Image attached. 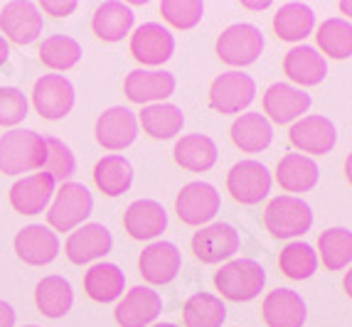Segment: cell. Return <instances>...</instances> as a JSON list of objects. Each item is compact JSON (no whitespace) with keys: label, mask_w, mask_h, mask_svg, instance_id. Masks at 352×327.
<instances>
[{"label":"cell","mask_w":352,"mask_h":327,"mask_svg":"<svg viewBox=\"0 0 352 327\" xmlns=\"http://www.w3.org/2000/svg\"><path fill=\"white\" fill-rule=\"evenodd\" d=\"M47 143L45 135L28 128H12L0 138V172L25 175L45 168Z\"/></svg>","instance_id":"cell-1"},{"label":"cell","mask_w":352,"mask_h":327,"mask_svg":"<svg viewBox=\"0 0 352 327\" xmlns=\"http://www.w3.org/2000/svg\"><path fill=\"white\" fill-rule=\"evenodd\" d=\"M214 286L222 293V298L232 303H249L264 291L266 271L254 258H232L214 273Z\"/></svg>","instance_id":"cell-2"},{"label":"cell","mask_w":352,"mask_h":327,"mask_svg":"<svg viewBox=\"0 0 352 327\" xmlns=\"http://www.w3.org/2000/svg\"><path fill=\"white\" fill-rule=\"evenodd\" d=\"M264 227L274 239H296L311 232L313 210L311 205L294 194H281L269 202L264 212Z\"/></svg>","instance_id":"cell-3"},{"label":"cell","mask_w":352,"mask_h":327,"mask_svg":"<svg viewBox=\"0 0 352 327\" xmlns=\"http://www.w3.org/2000/svg\"><path fill=\"white\" fill-rule=\"evenodd\" d=\"M94 210V197L87 187L79 182H62L54 190V199L47 210V224L54 232H74L87 222V216Z\"/></svg>","instance_id":"cell-4"},{"label":"cell","mask_w":352,"mask_h":327,"mask_svg":"<svg viewBox=\"0 0 352 327\" xmlns=\"http://www.w3.org/2000/svg\"><path fill=\"white\" fill-rule=\"evenodd\" d=\"M217 57L229 67H249L264 52V32L252 23H234L217 37Z\"/></svg>","instance_id":"cell-5"},{"label":"cell","mask_w":352,"mask_h":327,"mask_svg":"<svg viewBox=\"0 0 352 327\" xmlns=\"http://www.w3.org/2000/svg\"><path fill=\"white\" fill-rule=\"evenodd\" d=\"M219 207H222V197H219L217 187L202 180L188 182L175 197V212L180 222L188 227L210 224L217 216Z\"/></svg>","instance_id":"cell-6"},{"label":"cell","mask_w":352,"mask_h":327,"mask_svg":"<svg viewBox=\"0 0 352 327\" xmlns=\"http://www.w3.org/2000/svg\"><path fill=\"white\" fill-rule=\"evenodd\" d=\"M256 99V82L241 69L219 74L210 87V106L217 113H241Z\"/></svg>","instance_id":"cell-7"},{"label":"cell","mask_w":352,"mask_h":327,"mask_svg":"<svg viewBox=\"0 0 352 327\" xmlns=\"http://www.w3.org/2000/svg\"><path fill=\"white\" fill-rule=\"evenodd\" d=\"M74 84L65 74H45L32 87V106L45 121H59L74 109Z\"/></svg>","instance_id":"cell-8"},{"label":"cell","mask_w":352,"mask_h":327,"mask_svg":"<svg viewBox=\"0 0 352 327\" xmlns=\"http://www.w3.org/2000/svg\"><path fill=\"white\" fill-rule=\"evenodd\" d=\"M271 172L258 160H239L227 172V190L239 205H258L271 192Z\"/></svg>","instance_id":"cell-9"},{"label":"cell","mask_w":352,"mask_h":327,"mask_svg":"<svg viewBox=\"0 0 352 327\" xmlns=\"http://www.w3.org/2000/svg\"><path fill=\"white\" fill-rule=\"evenodd\" d=\"M131 54L143 67H160L175 54V37L160 23H143L131 35Z\"/></svg>","instance_id":"cell-10"},{"label":"cell","mask_w":352,"mask_h":327,"mask_svg":"<svg viewBox=\"0 0 352 327\" xmlns=\"http://www.w3.org/2000/svg\"><path fill=\"white\" fill-rule=\"evenodd\" d=\"M288 140L294 148H298L300 155H305V153H308V158L311 155H328L338 143V128L330 118L311 113V116H303L296 123H291Z\"/></svg>","instance_id":"cell-11"},{"label":"cell","mask_w":352,"mask_h":327,"mask_svg":"<svg viewBox=\"0 0 352 327\" xmlns=\"http://www.w3.org/2000/svg\"><path fill=\"white\" fill-rule=\"evenodd\" d=\"M239 246H241L239 232L232 224H224V222L207 224V227H202L192 236V253L202 263L232 261V256L239 251Z\"/></svg>","instance_id":"cell-12"},{"label":"cell","mask_w":352,"mask_h":327,"mask_svg":"<svg viewBox=\"0 0 352 327\" xmlns=\"http://www.w3.org/2000/svg\"><path fill=\"white\" fill-rule=\"evenodd\" d=\"M311 104V93L286 82L271 84L264 91V116L271 123H281V126L303 118V113H308Z\"/></svg>","instance_id":"cell-13"},{"label":"cell","mask_w":352,"mask_h":327,"mask_svg":"<svg viewBox=\"0 0 352 327\" xmlns=\"http://www.w3.org/2000/svg\"><path fill=\"white\" fill-rule=\"evenodd\" d=\"M45 18L37 3L30 0H12L0 10V30L15 45H30L42 35Z\"/></svg>","instance_id":"cell-14"},{"label":"cell","mask_w":352,"mask_h":327,"mask_svg":"<svg viewBox=\"0 0 352 327\" xmlns=\"http://www.w3.org/2000/svg\"><path fill=\"white\" fill-rule=\"evenodd\" d=\"M94 133L106 150H126L138 138V116L126 106H111L96 118Z\"/></svg>","instance_id":"cell-15"},{"label":"cell","mask_w":352,"mask_h":327,"mask_svg":"<svg viewBox=\"0 0 352 327\" xmlns=\"http://www.w3.org/2000/svg\"><path fill=\"white\" fill-rule=\"evenodd\" d=\"M175 76L165 69H133L124 82V91L133 104H165L168 96L175 93Z\"/></svg>","instance_id":"cell-16"},{"label":"cell","mask_w":352,"mask_h":327,"mask_svg":"<svg viewBox=\"0 0 352 327\" xmlns=\"http://www.w3.org/2000/svg\"><path fill=\"white\" fill-rule=\"evenodd\" d=\"M182 256L180 249L170 241H153L143 249L141 258H138V271H141L143 280L151 286H165L175 280L180 273Z\"/></svg>","instance_id":"cell-17"},{"label":"cell","mask_w":352,"mask_h":327,"mask_svg":"<svg viewBox=\"0 0 352 327\" xmlns=\"http://www.w3.org/2000/svg\"><path fill=\"white\" fill-rule=\"evenodd\" d=\"M163 310V300L153 288L135 286L118 300L113 317L121 327H148Z\"/></svg>","instance_id":"cell-18"},{"label":"cell","mask_w":352,"mask_h":327,"mask_svg":"<svg viewBox=\"0 0 352 327\" xmlns=\"http://www.w3.org/2000/svg\"><path fill=\"white\" fill-rule=\"evenodd\" d=\"M113 236L104 224H82L69 234V239L65 244V253L72 263L84 266L89 261L106 256L111 251Z\"/></svg>","instance_id":"cell-19"},{"label":"cell","mask_w":352,"mask_h":327,"mask_svg":"<svg viewBox=\"0 0 352 327\" xmlns=\"http://www.w3.org/2000/svg\"><path fill=\"white\" fill-rule=\"evenodd\" d=\"M261 317L269 327H303L308 320V308L300 293L291 288H276L261 303Z\"/></svg>","instance_id":"cell-20"},{"label":"cell","mask_w":352,"mask_h":327,"mask_svg":"<svg viewBox=\"0 0 352 327\" xmlns=\"http://www.w3.org/2000/svg\"><path fill=\"white\" fill-rule=\"evenodd\" d=\"M54 197V180L47 172H32L20 177L10 187V205L18 214H40Z\"/></svg>","instance_id":"cell-21"},{"label":"cell","mask_w":352,"mask_h":327,"mask_svg":"<svg viewBox=\"0 0 352 327\" xmlns=\"http://www.w3.org/2000/svg\"><path fill=\"white\" fill-rule=\"evenodd\" d=\"M283 71L294 82V87H318L328 76V62L316 47L296 45L283 57Z\"/></svg>","instance_id":"cell-22"},{"label":"cell","mask_w":352,"mask_h":327,"mask_svg":"<svg viewBox=\"0 0 352 327\" xmlns=\"http://www.w3.org/2000/svg\"><path fill=\"white\" fill-rule=\"evenodd\" d=\"M124 227L135 241L158 239L168 229V212L155 199H135L124 214Z\"/></svg>","instance_id":"cell-23"},{"label":"cell","mask_w":352,"mask_h":327,"mask_svg":"<svg viewBox=\"0 0 352 327\" xmlns=\"http://www.w3.org/2000/svg\"><path fill=\"white\" fill-rule=\"evenodd\" d=\"M15 253L28 266H47L59 253L57 234L45 224H30L15 236Z\"/></svg>","instance_id":"cell-24"},{"label":"cell","mask_w":352,"mask_h":327,"mask_svg":"<svg viewBox=\"0 0 352 327\" xmlns=\"http://www.w3.org/2000/svg\"><path fill=\"white\" fill-rule=\"evenodd\" d=\"M234 146L244 153H261L274 143V123L261 111H247L236 116L229 131Z\"/></svg>","instance_id":"cell-25"},{"label":"cell","mask_w":352,"mask_h":327,"mask_svg":"<svg viewBox=\"0 0 352 327\" xmlns=\"http://www.w3.org/2000/svg\"><path fill=\"white\" fill-rule=\"evenodd\" d=\"M276 180L281 185V190L294 192V197L298 192H311L313 187L320 180V170L318 163L308 155L300 153H288L278 160L276 165Z\"/></svg>","instance_id":"cell-26"},{"label":"cell","mask_w":352,"mask_h":327,"mask_svg":"<svg viewBox=\"0 0 352 327\" xmlns=\"http://www.w3.org/2000/svg\"><path fill=\"white\" fill-rule=\"evenodd\" d=\"M217 143L205 133H188L182 135L173 148V158L182 170L190 172H207L217 163Z\"/></svg>","instance_id":"cell-27"},{"label":"cell","mask_w":352,"mask_h":327,"mask_svg":"<svg viewBox=\"0 0 352 327\" xmlns=\"http://www.w3.org/2000/svg\"><path fill=\"white\" fill-rule=\"evenodd\" d=\"M133 20L135 15L131 5L118 3V0H109V3H101L94 10L91 30L104 42H121L133 30Z\"/></svg>","instance_id":"cell-28"},{"label":"cell","mask_w":352,"mask_h":327,"mask_svg":"<svg viewBox=\"0 0 352 327\" xmlns=\"http://www.w3.org/2000/svg\"><path fill=\"white\" fill-rule=\"evenodd\" d=\"M126 275L116 263H94L84 273V291L94 303H113L124 295Z\"/></svg>","instance_id":"cell-29"},{"label":"cell","mask_w":352,"mask_h":327,"mask_svg":"<svg viewBox=\"0 0 352 327\" xmlns=\"http://www.w3.org/2000/svg\"><path fill=\"white\" fill-rule=\"evenodd\" d=\"M138 126L151 138L170 140L185 126V113L175 104H151V106H143V111L138 113Z\"/></svg>","instance_id":"cell-30"},{"label":"cell","mask_w":352,"mask_h":327,"mask_svg":"<svg viewBox=\"0 0 352 327\" xmlns=\"http://www.w3.org/2000/svg\"><path fill=\"white\" fill-rule=\"evenodd\" d=\"M316 30V12L305 3H286L274 15V32L283 42H303Z\"/></svg>","instance_id":"cell-31"},{"label":"cell","mask_w":352,"mask_h":327,"mask_svg":"<svg viewBox=\"0 0 352 327\" xmlns=\"http://www.w3.org/2000/svg\"><path fill=\"white\" fill-rule=\"evenodd\" d=\"M74 303V293H72L69 280H65L62 275H47L42 278L35 288V305L45 317H65L72 310Z\"/></svg>","instance_id":"cell-32"},{"label":"cell","mask_w":352,"mask_h":327,"mask_svg":"<svg viewBox=\"0 0 352 327\" xmlns=\"http://www.w3.org/2000/svg\"><path fill=\"white\" fill-rule=\"evenodd\" d=\"M94 182L106 197H118L133 185V165L124 155H104L94 168Z\"/></svg>","instance_id":"cell-33"},{"label":"cell","mask_w":352,"mask_h":327,"mask_svg":"<svg viewBox=\"0 0 352 327\" xmlns=\"http://www.w3.org/2000/svg\"><path fill=\"white\" fill-rule=\"evenodd\" d=\"M224 320H227V305L219 295L195 293L185 300V308H182L185 327H222Z\"/></svg>","instance_id":"cell-34"},{"label":"cell","mask_w":352,"mask_h":327,"mask_svg":"<svg viewBox=\"0 0 352 327\" xmlns=\"http://www.w3.org/2000/svg\"><path fill=\"white\" fill-rule=\"evenodd\" d=\"M318 52L333 59L352 57V23L345 18H328L316 30Z\"/></svg>","instance_id":"cell-35"},{"label":"cell","mask_w":352,"mask_h":327,"mask_svg":"<svg viewBox=\"0 0 352 327\" xmlns=\"http://www.w3.org/2000/svg\"><path fill=\"white\" fill-rule=\"evenodd\" d=\"M320 263L328 271H342L352 266V232L345 227H330L318 239Z\"/></svg>","instance_id":"cell-36"},{"label":"cell","mask_w":352,"mask_h":327,"mask_svg":"<svg viewBox=\"0 0 352 327\" xmlns=\"http://www.w3.org/2000/svg\"><path fill=\"white\" fill-rule=\"evenodd\" d=\"M278 269L291 280H308L318 271V251L305 241H291L278 256Z\"/></svg>","instance_id":"cell-37"},{"label":"cell","mask_w":352,"mask_h":327,"mask_svg":"<svg viewBox=\"0 0 352 327\" xmlns=\"http://www.w3.org/2000/svg\"><path fill=\"white\" fill-rule=\"evenodd\" d=\"M40 59L42 65L50 67V69L67 71L82 59V47L69 35L45 37V42L40 45Z\"/></svg>","instance_id":"cell-38"},{"label":"cell","mask_w":352,"mask_h":327,"mask_svg":"<svg viewBox=\"0 0 352 327\" xmlns=\"http://www.w3.org/2000/svg\"><path fill=\"white\" fill-rule=\"evenodd\" d=\"M45 143H47V160H45L42 172H47L54 182H69V177L76 172L74 153L69 150L67 143H62L59 138H52V135H45Z\"/></svg>","instance_id":"cell-39"},{"label":"cell","mask_w":352,"mask_h":327,"mask_svg":"<svg viewBox=\"0 0 352 327\" xmlns=\"http://www.w3.org/2000/svg\"><path fill=\"white\" fill-rule=\"evenodd\" d=\"M160 15L173 27L192 30L195 25H200L202 15H205V3L202 0H163Z\"/></svg>","instance_id":"cell-40"},{"label":"cell","mask_w":352,"mask_h":327,"mask_svg":"<svg viewBox=\"0 0 352 327\" xmlns=\"http://www.w3.org/2000/svg\"><path fill=\"white\" fill-rule=\"evenodd\" d=\"M28 96L18 87H0V126H18L28 116Z\"/></svg>","instance_id":"cell-41"},{"label":"cell","mask_w":352,"mask_h":327,"mask_svg":"<svg viewBox=\"0 0 352 327\" xmlns=\"http://www.w3.org/2000/svg\"><path fill=\"white\" fill-rule=\"evenodd\" d=\"M37 8H40V12L45 10L52 18H67L76 10V0H45Z\"/></svg>","instance_id":"cell-42"},{"label":"cell","mask_w":352,"mask_h":327,"mask_svg":"<svg viewBox=\"0 0 352 327\" xmlns=\"http://www.w3.org/2000/svg\"><path fill=\"white\" fill-rule=\"evenodd\" d=\"M0 327H15V310L6 300H0Z\"/></svg>","instance_id":"cell-43"},{"label":"cell","mask_w":352,"mask_h":327,"mask_svg":"<svg viewBox=\"0 0 352 327\" xmlns=\"http://www.w3.org/2000/svg\"><path fill=\"white\" fill-rule=\"evenodd\" d=\"M8 57H10V47H8L6 37L0 35V67L6 65V62H8Z\"/></svg>","instance_id":"cell-44"},{"label":"cell","mask_w":352,"mask_h":327,"mask_svg":"<svg viewBox=\"0 0 352 327\" xmlns=\"http://www.w3.org/2000/svg\"><path fill=\"white\" fill-rule=\"evenodd\" d=\"M342 288H345V293L352 298V266H350V269H347L345 278H342Z\"/></svg>","instance_id":"cell-45"},{"label":"cell","mask_w":352,"mask_h":327,"mask_svg":"<svg viewBox=\"0 0 352 327\" xmlns=\"http://www.w3.org/2000/svg\"><path fill=\"white\" fill-rule=\"evenodd\" d=\"M244 8H249V10H266V8H271L269 0H264V3H241Z\"/></svg>","instance_id":"cell-46"},{"label":"cell","mask_w":352,"mask_h":327,"mask_svg":"<svg viewBox=\"0 0 352 327\" xmlns=\"http://www.w3.org/2000/svg\"><path fill=\"white\" fill-rule=\"evenodd\" d=\"M340 12L352 20V0H342V3H340Z\"/></svg>","instance_id":"cell-47"},{"label":"cell","mask_w":352,"mask_h":327,"mask_svg":"<svg viewBox=\"0 0 352 327\" xmlns=\"http://www.w3.org/2000/svg\"><path fill=\"white\" fill-rule=\"evenodd\" d=\"M345 177H347V182L352 185V153L347 155V160H345Z\"/></svg>","instance_id":"cell-48"},{"label":"cell","mask_w":352,"mask_h":327,"mask_svg":"<svg viewBox=\"0 0 352 327\" xmlns=\"http://www.w3.org/2000/svg\"><path fill=\"white\" fill-rule=\"evenodd\" d=\"M153 327H177L175 322H158V325H153Z\"/></svg>","instance_id":"cell-49"},{"label":"cell","mask_w":352,"mask_h":327,"mask_svg":"<svg viewBox=\"0 0 352 327\" xmlns=\"http://www.w3.org/2000/svg\"><path fill=\"white\" fill-rule=\"evenodd\" d=\"M25 327H40V325H25Z\"/></svg>","instance_id":"cell-50"}]
</instances>
